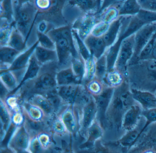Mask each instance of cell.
I'll use <instances>...</instances> for the list:
<instances>
[{
  "label": "cell",
  "instance_id": "cell-1",
  "mask_svg": "<svg viewBox=\"0 0 156 153\" xmlns=\"http://www.w3.org/2000/svg\"><path fill=\"white\" fill-rule=\"evenodd\" d=\"M46 34L55 43L58 69L71 66L73 57H81L75 44L71 27L65 26L54 28Z\"/></svg>",
  "mask_w": 156,
  "mask_h": 153
},
{
  "label": "cell",
  "instance_id": "cell-2",
  "mask_svg": "<svg viewBox=\"0 0 156 153\" xmlns=\"http://www.w3.org/2000/svg\"><path fill=\"white\" fill-rule=\"evenodd\" d=\"M136 102L133 99L127 83L123 82L115 87L111 102L106 113L107 125L121 127L122 119L127 110Z\"/></svg>",
  "mask_w": 156,
  "mask_h": 153
},
{
  "label": "cell",
  "instance_id": "cell-3",
  "mask_svg": "<svg viewBox=\"0 0 156 153\" xmlns=\"http://www.w3.org/2000/svg\"><path fill=\"white\" fill-rule=\"evenodd\" d=\"M39 11L34 2L25 4L14 13L15 27L28 40Z\"/></svg>",
  "mask_w": 156,
  "mask_h": 153
},
{
  "label": "cell",
  "instance_id": "cell-4",
  "mask_svg": "<svg viewBox=\"0 0 156 153\" xmlns=\"http://www.w3.org/2000/svg\"><path fill=\"white\" fill-rule=\"evenodd\" d=\"M82 109L73 104L67 105L57 115L69 133L74 137L79 133Z\"/></svg>",
  "mask_w": 156,
  "mask_h": 153
},
{
  "label": "cell",
  "instance_id": "cell-5",
  "mask_svg": "<svg viewBox=\"0 0 156 153\" xmlns=\"http://www.w3.org/2000/svg\"><path fill=\"white\" fill-rule=\"evenodd\" d=\"M115 87H104L102 91L97 95H93L97 108L96 119L103 128L106 126V113L115 91Z\"/></svg>",
  "mask_w": 156,
  "mask_h": 153
},
{
  "label": "cell",
  "instance_id": "cell-6",
  "mask_svg": "<svg viewBox=\"0 0 156 153\" xmlns=\"http://www.w3.org/2000/svg\"><path fill=\"white\" fill-rule=\"evenodd\" d=\"M31 138L23 123L14 130L8 142L7 147L13 152H28Z\"/></svg>",
  "mask_w": 156,
  "mask_h": 153
},
{
  "label": "cell",
  "instance_id": "cell-7",
  "mask_svg": "<svg viewBox=\"0 0 156 153\" xmlns=\"http://www.w3.org/2000/svg\"><path fill=\"white\" fill-rule=\"evenodd\" d=\"M135 49V34L124 39L121 43L115 69L120 73L125 72L128 62L132 59Z\"/></svg>",
  "mask_w": 156,
  "mask_h": 153
},
{
  "label": "cell",
  "instance_id": "cell-8",
  "mask_svg": "<svg viewBox=\"0 0 156 153\" xmlns=\"http://www.w3.org/2000/svg\"><path fill=\"white\" fill-rule=\"evenodd\" d=\"M39 45V41L37 40L30 47L22 52L11 65L6 68L14 74L19 81V84L25 73L31 57L34 53L36 47Z\"/></svg>",
  "mask_w": 156,
  "mask_h": 153
},
{
  "label": "cell",
  "instance_id": "cell-9",
  "mask_svg": "<svg viewBox=\"0 0 156 153\" xmlns=\"http://www.w3.org/2000/svg\"><path fill=\"white\" fill-rule=\"evenodd\" d=\"M156 33V22L146 24L135 33V49L132 59H138L141 50Z\"/></svg>",
  "mask_w": 156,
  "mask_h": 153
},
{
  "label": "cell",
  "instance_id": "cell-10",
  "mask_svg": "<svg viewBox=\"0 0 156 153\" xmlns=\"http://www.w3.org/2000/svg\"><path fill=\"white\" fill-rule=\"evenodd\" d=\"M98 16L96 13H85L83 16L77 18L72 26V28L78 32L83 39L91 34L93 28L98 23Z\"/></svg>",
  "mask_w": 156,
  "mask_h": 153
},
{
  "label": "cell",
  "instance_id": "cell-11",
  "mask_svg": "<svg viewBox=\"0 0 156 153\" xmlns=\"http://www.w3.org/2000/svg\"><path fill=\"white\" fill-rule=\"evenodd\" d=\"M96 106L94 98L93 100L85 105L82 110L79 134L84 140L88 128L96 119Z\"/></svg>",
  "mask_w": 156,
  "mask_h": 153
},
{
  "label": "cell",
  "instance_id": "cell-12",
  "mask_svg": "<svg viewBox=\"0 0 156 153\" xmlns=\"http://www.w3.org/2000/svg\"><path fill=\"white\" fill-rule=\"evenodd\" d=\"M142 110L139 104L136 103L130 106L123 116L121 128L126 132L136 128L141 120Z\"/></svg>",
  "mask_w": 156,
  "mask_h": 153
},
{
  "label": "cell",
  "instance_id": "cell-13",
  "mask_svg": "<svg viewBox=\"0 0 156 153\" xmlns=\"http://www.w3.org/2000/svg\"><path fill=\"white\" fill-rule=\"evenodd\" d=\"M91 56L96 59L105 54L107 46L103 36H96L90 34L84 39Z\"/></svg>",
  "mask_w": 156,
  "mask_h": 153
},
{
  "label": "cell",
  "instance_id": "cell-14",
  "mask_svg": "<svg viewBox=\"0 0 156 153\" xmlns=\"http://www.w3.org/2000/svg\"><path fill=\"white\" fill-rule=\"evenodd\" d=\"M42 66V65L39 63V61L36 59L34 54H33L30 59L29 65L26 69L25 73L20 82L19 86L14 91L10 93L9 96L15 94L22 87L23 85H24L27 82L35 79L39 75Z\"/></svg>",
  "mask_w": 156,
  "mask_h": 153
},
{
  "label": "cell",
  "instance_id": "cell-15",
  "mask_svg": "<svg viewBox=\"0 0 156 153\" xmlns=\"http://www.w3.org/2000/svg\"><path fill=\"white\" fill-rule=\"evenodd\" d=\"M132 97L143 110L156 107V96L149 92L143 91L136 89H130Z\"/></svg>",
  "mask_w": 156,
  "mask_h": 153
},
{
  "label": "cell",
  "instance_id": "cell-16",
  "mask_svg": "<svg viewBox=\"0 0 156 153\" xmlns=\"http://www.w3.org/2000/svg\"><path fill=\"white\" fill-rule=\"evenodd\" d=\"M82 85L83 84L58 86L56 90L66 104H74Z\"/></svg>",
  "mask_w": 156,
  "mask_h": 153
},
{
  "label": "cell",
  "instance_id": "cell-17",
  "mask_svg": "<svg viewBox=\"0 0 156 153\" xmlns=\"http://www.w3.org/2000/svg\"><path fill=\"white\" fill-rule=\"evenodd\" d=\"M103 129L100 123L96 119L87 132L85 142L82 144L83 147L86 146L88 148L94 147L95 143L103 137Z\"/></svg>",
  "mask_w": 156,
  "mask_h": 153
},
{
  "label": "cell",
  "instance_id": "cell-18",
  "mask_svg": "<svg viewBox=\"0 0 156 153\" xmlns=\"http://www.w3.org/2000/svg\"><path fill=\"white\" fill-rule=\"evenodd\" d=\"M56 80L57 86L83 84L82 81L74 73L71 66L58 70Z\"/></svg>",
  "mask_w": 156,
  "mask_h": 153
},
{
  "label": "cell",
  "instance_id": "cell-19",
  "mask_svg": "<svg viewBox=\"0 0 156 153\" xmlns=\"http://www.w3.org/2000/svg\"><path fill=\"white\" fill-rule=\"evenodd\" d=\"M25 100L28 101L40 108L48 118H51L56 115L51 103L43 94L34 93Z\"/></svg>",
  "mask_w": 156,
  "mask_h": 153
},
{
  "label": "cell",
  "instance_id": "cell-20",
  "mask_svg": "<svg viewBox=\"0 0 156 153\" xmlns=\"http://www.w3.org/2000/svg\"><path fill=\"white\" fill-rule=\"evenodd\" d=\"M34 54L42 66L51 62H58V56L55 49H49L39 45L35 48Z\"/></svg>",
  "mask_w": 156,
  "mask_h": 153
},
{
  "label": "cell",
  "instance_id": "cell-21",
  "mask_svg": "<svg viewBox=\"0 0 156 153\" xmlns=\"http://www.w3.org/2000/svg\"><path fill=\"white\" fill-rule=\"evenodd\" d=\"M123 19L124 16H121L110 23L107 31L103 36L108 48L115 42L119 34Z\"/></svg>",
  "mask_w": 156,
  "mask_h": 153
},
{
  "label": "cell",
  "instance_id": "cell-22",
  "mask_svg": "<svg viewBox=\"0 0 156 153\" xmlns=\"http://www.w3.org/2000/svg\"><path fill=\"white\" fill-rule=\"evenodd\" d=\"M140 120L136 128L126 132V134L118 141V143L121 146L126 148H130L136 143L138 139L141 135V131L145 124H144L141 126L143 123H140Z\"/></svg>",
  "mask_w": 156,
  "mask_h": 153
},
{
  "label": "cell",
  "instance_id": "cell-23",
  "mask_svg": "<svg viewBox=\"0 0 156 153\" xmlns=\"http://www.w3.org/2000/svg\"><path fill=\"white\" fill-rule=\"evenodd\" d=\"M21 52L8 46H1V69L9 68Z\"/></svg>",
  "mask_w": 156,
  "mask_h": 153
},
{
  "label": "cell",
  "instance_id": "cell-24",
  "mask_svg": "<svg viewBox=\"0 0 156 153\" xmlns=\"http://www.w3.org/2000/svg\"><path fill=\"white\" fill-rule=\"evenodd\" d=\"M1 141L6 135L12 122V115L11 111L4 101L1 100Z\"/></svg>",
  "mask_w": 156,
  "mask_h": 153
},
{
  "label": "cell",
  "instance_id": "cell-25",
  "mask_svg": "<svg viewBox=\"0 0 156 153\" xmlns=\"http://www.w3.org/2000/svg\"><path fill=\"white\" fill-rule=\"evenodd\" d=\"M20 106L22 111L26 113L31 119L36 121H46L49 118L39 107L29 102L23 100Z\"/></svg>",
  "mask_w": 156,
  "mask_h": 153
},
{
  "label": "cell",
  "instance_id": "cell-26",
  "mask_svg": "<svg viewBox=\"0 0 156 153\" xmlns=\"http://www.w3.org/2000/svg\"><path fill=\"white\" fill-rule=\"evenodd\" d=\"M8 46L20 52L28 48L27 41L23 35L15 27V25L12 31Z\"/></svg>",
  "mask_w": 156,
  "mask_h": 153
},
{
  "label": "cell",
  "instance_id": "cell-27",
  "mask_svg": "<svg viewBox=\"0 0 156 153\" xmlns=\"http://www.w3.org/2000/svg\"><path fill=\"white\" fill-rule=\"evenodd\" d=\"M66 2L70 6L76 7L84 13H97L98 12L97 0H68Z\"/></svg>",
  "mask_w": 156,
  "mask_h": 153
},
{
  "label": "cell",
  "instance_id": "cell-28",
  "mask_svg": "<svg viewBox=\"0 0 156 153\" xmlns=\"http://www.w3.org/2000/svg\"><path fill=\"white\" fill-rule=\"evenodd\" d=\"M0 78L1 82L9 90L10 93L14 91L19 86V81L14 74L7 69H1Z\"/></svg>",
  "mask_w": 156,
  "mask_h": 153
},
{
  "label": "cell",
  "instance_id": "cell-29",
  "mask_svg": "<svg viewBox=\"0 0 156 153\" xmlns=\"http://www.w3.org/2000/svg\"><path fill=\"white\" fill-rule=\"evenodd\" d=\"M141 9L137 0H126L119 9V16H134Z\"/></svg>",
  "mask_w": 156,
  "mask_h": 153
},
{
  "label": "cell",
  "instance_id": "cell-30",
  "mask_svg": "<svg viewBox=\"0 0 156 153\" xmlns=\"http://www.w3.org/2000/svg\"><path fill=\"white\" fill-rule=\"evenodd\" d=\"M72 33L73 36L75 44L79 55L85 61H87L92 56L88 48L87 47L83 39L81 38L76 30L72 28Z\"/></svg>",
  "mask_w": 156,
  "mask_h": 153
},
{
  "label": "cell",
  "instance_id": "cell-31",
  "mask_svg": "<svg viewBox=\"0 0 156 153\" xmlns=\"http://www.w3.org/2000/svg\"><path fill=\"white\" fill-rule=\"evenodd\" d=\"M1 19L10 24L14 22V11L12 0H1Z\"/></svg>",
  "mask_w": 156,
  "mask_h": 153
},
{
  "label": "cell",
  "instance_id": "cell-32",
  "mask_svg": "<svg viewBox=\"0 0 156 153\" xmlns=\"http://www.w3.org/2000/svg\"><path fill=\"white\" fill-rule=\"evenodd\" d=\"M107 62L105 53L96 60L95 78L103 82L107 73Z\"/></svg>",
  "mask_w": 156,
  "mask_h": 153
},
{
  "label": "cell",
  "instance_id": "cell-33",
  "mask_svg": "<svg viewBox=\"0 0 156 153\" xmlns=\"http://www.w3.org/2000/svg\"><path fill=\"white\" fill-rule=\"evenodd\" d=\"M71 66L74 73L83 83L85 75V61L81 57H73L71 60Z\"/></svg>",
  "mask_w": 156,
  "mask_h": 153
},
{
  "label": "cell",
  "instance_id": "cell-34",
  "mask_svg": "<svg viewBox=\"0 0 156 153\" xmlns=\"http://www.w3.org/2000/svg\"><path fill=\"white\" fill-rule=\"evenodd\" d=\"M105 81L108 86L113 87H117L123 82L121 73L115 69L107 72L103 81Z\"/></svg>",
  "mask_w": 156,
  "mask_h": 153
},
{
  "label": "cell",
  "instance_id": "cell-35",
  "mask_svg": "<svg viewBox=\"0 0 156 153\" xmlns=\"http://www.w3.org/2000/svg\"><path fill=\"white\" fill-rule=\"evenodd\" d=\"M97 15L98 18H100V21L109 24L117 19L118 17V16H119L118 10L113 6L108 7L101 13Z\"/></svg>",
  "mask_w": 156,
  "mask_h": 153
},
{
  "label": "cell",
  "instance_id": "cell-36",
  "mask_svg": "<svg viewBox=\"0 0 156 153\" xmlns=\"http://www.w3.org/2000/svg\"><path fill=\"white\" fill-rule=\"evenodd\" d=\"M36 35L40 46L49 49H55V43L48 34L37 30Z\"/></svg>",
  "mask_w": 156,
  "mask_h": 153
},
{
  "label": "cell",
  "instance_id": "cell-37",
  "mask_svg": "<svg viewBox=\"0 0 156 153\" xmlns=\"http://www.w3.org/2000/svg\"><path fill=\"white\" fill-rule=\"evenodd\" d=\"M141 115L145 118L146 121L141 131V134H142L149 125L152 123L156 122V107L147 110H142Z\"/></svg>",
  "mask_w": 156,
  "mask_h": 153
},
{
  "label": "cell",
  "instance_id": "cell-38",
  "mask_svg": "<svg viewBox=\"0 0 156 153\" xmlns=\"http://www.w3.org/2000/svg\"><path fill=\"white\" fill-rule=\"evenodd\" d=\"M156 36V33L151 40L149 41L148 43L143 48L139 56L138 60L144 61V60L151 59V54H152Z\"/></svg>",
  "mask_w": 156,
  "mask_h": 153
},
{
  "label": "cell",
  "instance_id": "cell-39",
  "mask_svg": "<svg viewBox=\"0 0 156 153\" xmlns=\"http://www.w3.org/2000/svg\"><path fill=\"white\" fill-rule=\"evenodd\" d=\"M136 15L145 24L156 22V12L154 11L141 9Z\"/></svg>",
  "mask_w": 156,
  "mask_h": 153
},
{
  "label": "cell",
  "instance_id": "cell-40",
  "mask_svg": "<svg viewBox=\"0 0 156 153\" xmlns=\"http://www.w3.org/2000/svg\"><path fill=\"white\" fill-rule=\"evenodd\" d=\"M84 85L87 90L92 95L99 94L104 88V87L102 86V82L96 78L90 81Z\"/></svg>",
  "mask_w": 156,
  "mask_h": 153
},
{
  "label": "cell",
  "instance_id": "cell-41",
  "mask_svg": "<svg viewBox=\"0 0 156 153\" xmlns=\"http://www.w3.org/2000/svg\"><path fill=\"white\" fill-rule=\"evenodd\" d=\"M126 0H102L101 7L97 14L101 13L108 7L113 6L119 10L123 3Z\"/></svg>",
  "mask_w": 156,
  "mask_h": 153
},
{
  "label": "cell",
  "instance_id": "cell-42",
  "mask_svg": "<svg viewBox=\"0 0 156 153\" xmlns=\"http://www.w3.org/2000/svg\"><path fill=\"white\" fill-rule=\"evenodd\" d=\"M110 24L100 21L95 26L91 34L96 36H103L107 31Z\"/></svg>",
  "mask_w": 156,
  "mask_h": 153
},
{
  "label": "cell",
  "instance_id": "cell-43",
  "mask_svg": "<svg viewBox=\"0 0 156 153\" xmlns=\"http://www.w3.org/2000/svg\"><path fill=\"white\" fill-rule=\"evenodd\" d=\"M44 150H45V149L42 145L41 144L37 137L31 138L28 149V152L38 153L42 152Z\"/></svg>",
  "mask_w": 156,
  "mask_h": 153
},
{
  "label": "cell",
  "instance_id": "cell-44",
  "mask_svg": "<svg viewBox=\"0 0 156 153\" xmlns=\"http://www.w3.org/2000/svg\"><path fill=\"white\" fill-rule=\"evenodd\" d=\"M34 3L39 12L48 11L52 4V0H34Z\"/></svg>",
  "mask_w": 156,
  "mask_h": 153
},
{
  "label": "cell",
  "instance_id": "cell-45",
  "mask_svg": "<svg viewBox=\"0 0 156 153\" xmlns=\"http://www.w3.org/2000/svg\"><path fill=\"white\" fill-rule=\"evenodd\" d=\"M141 9L156 12V0H137Z\"/></svg>",
  "mask_w": 156,
  "mask_h": 153
},
{
  "label": "cell",
  "instance_id": "cell-46",
  "mask_svg": "<svg viewBox=\"0 0 156 153\" xmlns=\"http://www.w3.org/2000/svg\"><path fill=\"white\" fill-rule=\"evenodd\" d=\"M147 62L146 67L149 71L154 75H156V60L150 59L147 60H144Z\"/></svg>",
  "mask_w": 156,
  "mask_h": 153
},
{
  "label": "cell",
  "instance_id": "cell-47",
  "mask_svg": "<svg viewBox=\"0 0 156 153\" xmlns=\"http://www.w3.org/2000/svg\"><path fill=\"white\" fill-rule=\"evenodd\" d=\"M34 2V0H12L14 13L25 4Z\"/></svg>",
  "mask_w": 156,
  "mask_h": 153
},
{
  "label": "cell",
  "instance_id": "cell-48",
  "mask_svg": "<svg viewBox=\"0 0 156 153\" xmlns=\"http://www.w3.org/2000/svg\"><path fill=\"white\" fill-rule=\"evenodd\" d=\"M9 90L1 82V100H5L9 95Z\"/></svg>",
  "mask_w": 156,
  "mask_h": 153
},
{
  "label": "cell",
  "instance_id": "cell-49",
  "mask_svg": "<svg viewBox=\"0 0 156 153\" xmlns=\"http://www.w3.org/2000/svg\"><path fill=\"white\" fill-rule=\"evenodd\" d=\"M48 23L44 20L41 21L38 24V26H37V31L42 32V33H47L46 31L48 28Z\"/></svg>",
  "mask_w": 156,
  "mask_h": 153
},
{
  "label": "cell",
  "instance_id": "cell-50",
  "mask_svg": "<svg viewBox=\"0 0 156 153\" xmlns=\"http://www.w3.org/2000/svg\"><path fill=\"white\" fill-rule=\"evenodd\" d=\"M156 60V36L154 41V46L151 54V59Z\"/></svg>",
  "mask_w": 156,
  "mask_h": 153
},
{
  "label": "cell",
  "instance_id": "cell-51",
  "mask_svg": "<svg viewBox=\"0 0 156 153\" xmlns=\"http://www.w3.org/2000/svg\"><path fill=\"white\" fill-rule=\"evenodd\" d=\"M97 1L98 3V11H99V9H100V7H101V1H102V0H97Z\"/></svg>",
  "mask_w": 156,
  "mask_h": 153
},
{
  "label": "cell",
  "instance_id": "cell-52",
  "mask_svg": "<svg viewBox=\"0 0 156 153\" xmlns=\"http://www.w3.org/2000/svg\"><path fill=\"white\" fill-rule=\"evenodd\" d=\"M65 1L66 2L67 1H68V0H65Z\"/></svg>",
  "mask_w": 156,
  "mask_h": 153
},
{
  "label": "cell",
  "instance_id": "cell-53",
  "mask_svg": "<svg viewBox=\"0 0 156 153\" xmlns=\"http://www.w3.org/2000/svg\"><path fill=\"white\" fill-rule=\"evenodd\" d=\"M155 95H156V94H155Z\"/></svg>",
  "mask_w": 156,
  "mask_h": 153
}]
</instances>
